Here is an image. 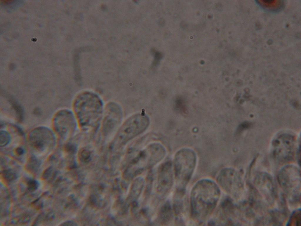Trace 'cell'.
Masks as SVG:
<instances>
[{
    "label": "cell",
    "instance_id": "cell-1",
    "mask_svg": "<svg viewBox=\"0 0 301 226\" xmlns=\"http://www.w3.org/2000/svg\"><path fill=\"white\" fill-rule=\"evenodd\" d=\"M220 189L216 182L208 178L197 182L190 195L191 212L193 218L203 222L212 214L220 200Z\"/></svg>",
    "mask_w": 301,
    "mask_h": 226
},
{
    "label": "cell",
    "instance_id": "cell-2",
    "mask_svg": "<svg viewBox=\"0 0 301 226\" xmlns=\"http://www.w3.org/2000/svg\"><path fill=\"white\" fill-rule=\"evenodd\" d=\"M73 105L76 119L84 129L93 127L102 118L103 103L95 92L89 91L81 92L75 97Z\"/></svg>",
    "mask_w": 301,
    "mask_h": 226
},
{
    "label": "cell",
    "instance_id": "cell-3",
    "mask_svg": "<svg viewBox=\"0 0 301 226\" xmlns=\"http://www.w3.org/2000/svg\"><path fill=\"white\" fill-rule=\"evenodd\" d=\"M166 153L164 147L160 143L149 144L131 160L126 171L127 177L131 179L151 169L164 158Z\"/></svg>",
    "mask_w": 301,
    "mask_h": 226
},
{
    "label": "cell",
    "instance_id": "cell-4",
    "mask_svg": "<svg viewBox=\"0 0 301 226\" xmlns=\"http://www.w3.org/2000/svg\"><path fill=\"white\" fill-rule=\"evenodd\" d=\"M150 124L148 116L145 113L134 114L127 119L121 127L113 141L111 149H120L129 142L143 133Z\"/></svg>",
    "mask_w": 301,
    "mask_h": 226
},
{
    "label": "cell",
    "instance_id": "cell-5",
    "mask_svg": "<svg viewBox=\"0 0 301 226\" xmlns=\"http://www.w3.org/2000/svg\"><path fill=\"white\" fill-rule=\"evenodd\" d=\"M197 163L194 151L191 149H181L175 154L173 164L174 175L178 187L184 188L192 176Z\"/></svg>",
    "mask_w": 301,
    "mask_h": 226
},
{
    "label": "cell",
    "instance_id": "cell-6",
    "mask_svg": "<svg viewBox=\"0 0 301 226\" xmlns=\"http://www.w3.org/2000/svg\"><path fill=\"white\" fill-rule=\"evenodd\" d=\"M278 180L282 188L289 194L293 202L300 199V173L298 168L293 165H287L281 169L278 175Z\"/></svg>",
    "mask_w": 301,
    "mask_h": 226
},
{
    "label": "cell",
    "instance_id": "cell-7",
    "mask_svg": "<svg viewBox=\"0 0 301 226\" xmlns=\"http://www.w3.org/2000/svg\"><path fill=\"white\" fill-rule=\"evenodd\" d=\"M295 144V138L293 135L286 133L278 134L272 142L274 158L281 162L291 160L294 155Z\"/></svg>",
    "mask_w": 301,
    "mask_h": 226
},
{
    "label": "cell",
    "instance_id": "cell-8",
    "mask_svg": "<svg viewBox=\"0 0 301 226\" xmlns=\"http://www.w3.org/2000/svg\"><path fill=\"white\" fill-rule=\"evenodd\" d=\"M216 182L220 188L232 197H236L243 187V183L239 173L235 170L226 168L218 174Z\"/></svg>",
    "mask_w": 301,
    "mask_h": 226
},
{
    "label": "cell",
    "instance_id": "cell-9",
    "mask_svg": "<svg viewBox=\"0 0 301 226\" xmlns=\"http://www.w3.org/2000/svg\"><path fill=\"white\" fill-rule=\"evenodd\" d=\"M122 118V109L118 103L111 102L107 104L102 118L104 134L106 136L112 134L119 125Z\"/></svg>",
    "mask_w": 301,
    "mask_h": 226
},
{
    "label": "cell",
    "instance_id": "cell-10",
    "mask_svg": "<svg viewBox=\"0 0 301 226\" xmlns=\"http://www.w3.org/2000/svg\"><path fill=\"white\" fill-rule=\"evenodd\" d=\"M158 172L156 191L159 194L165 196L169 192L173 184V164L170 161L165 162L159 167Z\"/></svg>",
    "mask_w": 301,
    "mask_h": 226
},
{
    "label": "cell",
    "instance_id": "cell-11",
    "mask_svg": "<svg viewBox=\"0 0 301 226\" xmlns=\"http://www.w3.org/2000/svg\"><path fill=\"white\" fill-rule=\"evenodd\" d=\"M54 137L49 129L45 127H39L31 133L29 137V142L35 149L44 151L53 145L55 141Z\"/></svg>",
    "mask_w": 301,
    "mask_h": 226
},
{
    "label": "cell",
    "instance_id": "cell-12",
    "mask_svg": "<svg viewBox=\"0 0 301 226\" xmlns=\"http://www.w3.org/2000/svg\"><path fill=\"white\" fill-rule=\"evenodd\" d=\"M56 118L55 127L60 134H68L75 129L77 120L74 113L70 110H62L58 114Z\"/></svg>",
    "mask_w": 301,
    "mask_h": 226
},
{
    "label": "cell",
    "instance_id": "cell-13",
    "mask_svg": "<svg viewBox=\"0 0 301 226\" xmlns=\"http://www.w3.org/2000/svg\"><path fill=\"white\" fill-rule=\"evenodd\" d=\"M254 183L258 190L269 201L273 200L276 196V192L272 177L265 173H260L256 175Z\"/></svg>",
    "mask_w": 301,
    "mask_h": 226
},
{
    "label": "cell",
    "instance_id": "cell-14",
    "mask_svg": "<svg viewBox=\"0 0 301 226\" xmlns=\"http://www.w3.org/2000/svg\"><path fill=\"white\" fill-rule=\"evenodd\" d=\"M144 179L141 177L136 178L133 182L131 187L128 197L129 204L131 206L137 203L145 186Z\"/></svg>",
    "mask_w": 301,
    "mask_h": 226
},
{
    "label": "cell",
    "instance_id": "cell-15",
    "mask_svg": "<svg viewBox=\"0 0 301 226\" xmlns=\"http://www.w3.org/2000/svg\"><path fill=\"white\" fill-rule=\"evenodd\" d=\"M173 210L170 202H166L161 207L158 214V220L159 223L164 225L169 223L172 218Z\"/></svg>",
    "mask_w": 301,
    "mask_h": 226
},
{
    "label": "cell",
    "instance_id": "cell-16",
    "mask_svg": "<svg viewBox=\"0 0 301 226\" xmlns=\"http://www.w3.org/2000/svg\"><path fill=\"white\" fill-rule=\"evenodd\" d=\"M300 210L294 211L292 214L287 224L288 225L300 226L301 224Z\"/></svg>",
    "mask_w": 301,
    "mask_h": 226
},
{
    "label": "cell",
    "instance_id": "cell-17",
    "mask_svg": "<svg viewBox=\"0 0 301 226\" xmlns=\"http://www.w3.org/2000/svg\"><path fill=\"white\" fill-rule=\"evenodd\" d=\"M153 172L150 171L148 173L146 179L144 195L145 198L148 197L151 191L154 179Z\"/></svg>",
    "mask_w": 301,
    "mask_h": 226
},
{
    "label": "cell",
    "instance_id": "cell-18",
    "mask_svg": "<svg viewBox=\"0 0 301 226\" xmlns=\"http://www.w3.org/2000/svg\"><path fill=\"white\" fill-rule=\"evenodd\" d=\"M11 139L9 134L6 131H2L0 132V143L1 146H4L9 143Z\"/></svg>",
    "mask_w": 301,
    "mask_h": 226
},
{
    "label": "cell",
    "instance_id": "cell-19",
    "mask_svg": "<svg viewBox=\"0 0 301 226\" xmlns=\"http://www.w3.org/2000/svg\"><path fill=\"white\" fill-rule=\"evenodd\" d=\"M39 165L37 160L35 157H32L29 161L27 167L29 171L33 172L37 169Z\"/></svg>",
    "mask_w": 301,
    "mask_h": 226
},
{
    "label": "cell",
    "instance_id": "cell-20",
    "mask_svg": "<svg viewBox=\"0 0 301 226\" xmlns=\"http://www.w3.org/2000/svg\"><path fill=\"white\" fill-rule=\"evenodd\" d=\"M2 176L3 178L6 181L11 182L16 179V176L14 172L7 170H4L2 172Z\"/></svg>",
    "mask_w": 301,
    "mask_h": 226
},
{
    "label": "cell",
    "instance_id": "cell-21",
    "mask_svg": "<svg viewBox=\"0 0 301 226\" xmlns=\"http://www.w3.org/2000/svg\"><path fill=\"white\" fill-rule=\"evenodd\" d=\"M27 186L28 190L30 191H34L36 190L39 186V183L37 181L34 180H30L28 182Z\"/></svg>",
    "mask_w": 301,
    "mask_h": 226
},
{
    "label": "cell",
    "instance_id": "cell-22",
    "mask_svg": "<svg viewBox=\"0 0 301 226\" xmlns=\"http://www.w3.org/2000/svg\"><path fill=\"white\" fill-rule=\"evenodd\" d=\"M53 171V169L51 167L47 169L44 172L42 176L43 179H46L49 177L51 175Z\"/></svg>",
    "mask_w": 301,
    "mask_h": 226
},
{
    "label": "cell",
    "instance_id": "cell-23",
    "mask_svg": "<svg viewBox=\"0 0 301 226\" xmlns=\"http://www.w3.org/2000/svg\"><path fill=\"white\" fill-rule=\"evenodd\" d=\"M16 152L18 154L21 155L24 153V150L22 148H19L16 149Z\"/></svg>",
    "mask_w": 301,
    "mask_h": 226
}]
</instances>
